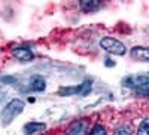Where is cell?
Returning a JSON list of instances; mask_svg holds the SVG:
<instances>
[{
	"instance_id": "6",
	"label": "cell",
	"mask_w": 149,
	"mask_h": 135,
	"mask_svg": "<svg viewBox=\"0 0 149 135\" xmlns=\"http://www.w3.org/2000/svg\"><path fill=\"white\" fill-rule=\"evenodd\" d=\"M102 6L100 0H81V8L85 12H94Z\"/></svg>"
},
{
	"instance_id": "10",
	"label": "cell",
	"mask_w": 149,
	"mask_h": 135,
	"mask_svg": "<svg viewBox=\"0 0 149 135\" xmlns=\"http://www.w3.org/2000/svg\"><path fill=\"white\" fill-rule=\"evenodd\" d=\"M137 135H149V119H145L137 128Z\"/></svg>"
},
{
	"instance_id": "4",
	"label": "cell",
	"mask_w": 149,
	"mask_h": 135,
	"mask_svg": "<svg viewBox=\"0 0 149 135\" xmlns=\"http://www.w3.org/2000/svg\"><path fill=\"white\" fill-rule=\"evenodd\" d=\"M14 56L18 58L19 61H22V63H27V61H31L33 59V52L30 51L29 48H15L14 49Z\"/></svg>"
},
{
	"instance_id": "12",
	"label": "cell",
	"mask_w": 149,
	"mask_h": 135,
	"mask_svg": "<svg viewBox=\"0 0 149 135\" xmlns=\"http://www.w3.org/2000/svg\"><path fill=\"white\" fill-rule=\"evenodd\" d=\"M113 135H131V129L128 126H121L115 131Z\"/></svg>"
},
{
	"instance_id": "13",
	"label": "cell",
	"mask_w": 149,
	"mask_h": 135,
	"mask_svg": "<svg viewBox=\"0 0 149 135\" xmlns=\"http://www.w3.org/2000/svg\"><path fill=\"white\" fill-rule=\"evenodd\" d=\"M137 92H139V94H142V95L149 96V80H148L146 83H143L142 86H139V88H137Z\"/></svg>"
},
{
	"instance_id": "9",
	"label": "cell",
	"mask_w": 149,
	"mask_h": 135,
	"mask_svg": "<svg viewBox=\"0 0 149 135\" xmlns=\"http://www.w3.org/2000/svg\"><path fill=\"white\" fill-rule=\"evenodd\" d=\"M74 94H81V85L78 86H67V88H60L58 95L60 96H70Z\"/></svg>"
},
{
	"instance_id": "1",
	"label": "cell",
	"mask_w": 149,
	"mask_h": 135,
	"mask_svg": "<svg viewBox=\"0 0 149 135\" xmlns=\"http://www.w3.org/2000/svg\"><path fill=\"white\" fill-rule=\"evenodd\" d=\"M24 110V101L22 100H10L6 107L2 110V113H0V120H2V125H9L12 120H14L18 114L22 113Z\"/></svg>"
},
{
	"instance_id": "5",
	"label": "cell",
	"mask_w": 149,
	"mask_h": 135,
	"mask_svg": "<svg viewBox=\"0 0 149 135\" xmlns=\"http://www.w3.org/2000/svg\"><path fill=\"white\" fill-rule=\"evenodd\" d=\"M131 56L139 59V61H148L149 63V48L143 46H136L131 49Z\"/></svg>"
},
{
	"instance_id": "11",
	"label": "cell",
	"mask_w": 149,
	"mask_h": 135,
	"mask_svg": "<svg viewBox=\"0 0 149 135\" xmlns=\"http://www.w3.org/2000/svg\"><path fill=\"white\" fill-rule=\"evenodd\" d=\"M90 135H107V132H106L104 126H102V125H95V126L91 129Z\"/></svg>"
},
{
	"instance_id": "7",
	"label": "cell",
	"mask_w": 149,
	"mask_h": 135,
	"mask_svg": "<svg viewBox=\"0 0 149 135\" xmlns=\"http://www.w3.org/2000/svg\"><path fill=\"white\" fill-rule=\"evenodd\" d=\"M45 129V123H39V122H30L24 126V132L26 135H33L36 132H42Z\"/></svg>"
},
{
	"instance_id": "8",
	"label": "cell",
	"mask_w": 149,
	"mask_h": 135,
	"mask_svg": "<svg viewBox=\"0 0 149 135\" xmlns=\"http://www.w3.org/2000/svg\"><path fill=\"white\" fill-rule=\"evenodd\" d=\"M30 88L33 89V91H36V92H42V91H45V88H46V85H45V80L42 79V77H33L31 79V83H30Z\"/></svg>"
},
{
	"instance_id": "2",
	"label": "cell",
	"mask_w": 149,
	"mask_h": 135,
	"mask_svg": "<svg viewBox=\"0 0 149 135\" xmlns=\"http://www.w3.org/2000/svg\"><path fill=\"white\" fill-rule=\"evenodd\" d=\"M100 46L104 49V51L113 54V55H124L127 51L125 45H124L122 42L113 39V37H104L100 40Z\"/></svg>"
},
{
	"instance_id": "3",
	"label": "cell",
	"mask_w": 149,
	"mask_h": 135,
	"mask_svg": "<svg viewBox=\"0 0 149 135\" xmlns=\"http://www.w3.org/2000/svg\"><path fill=\"white\" fill-rule=\"evenodd\" d=\"M86 131H88V123L86 120L82 119V120H78L70 126L67 135H86Z\"/></svg>"
}]
</instances>
